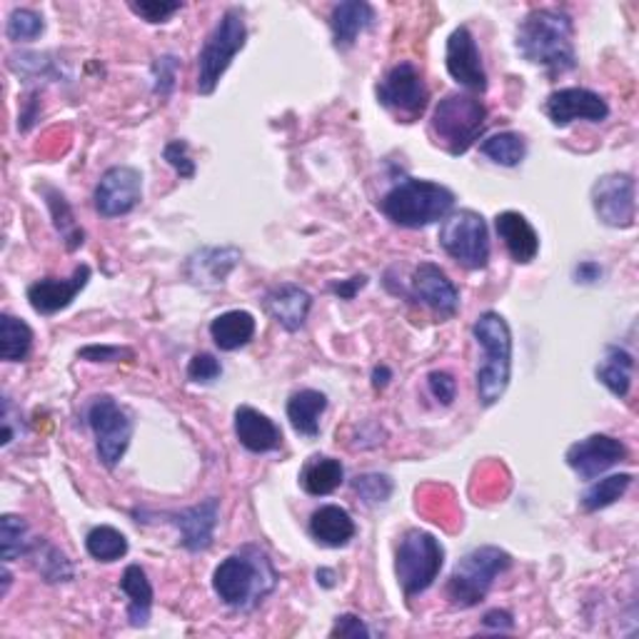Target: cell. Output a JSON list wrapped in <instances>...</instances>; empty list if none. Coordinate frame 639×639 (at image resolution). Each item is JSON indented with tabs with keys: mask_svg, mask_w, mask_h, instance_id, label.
I'll list each match as a JSON object with an SVG mask.
<instances>
[{
	"mask_svg": "<svg viewBox=\"0 0 639 639\" xmlns=\"http://www.w3.org/2000/svg\"><path fill=\"white\" fill-rule=\"evenodd\" d=\"M178 58L163 56L153 63V91L161 98H168L175 87V78H178Z\"/></svg>",
	"mask_w": 639,
	"mask_h": 639,
	"instance_id": "cell-40",
	"label": "cell"
},
{
	"mask_svg": "<svg viewBox=\"0 0 639 639\" xmlns=\"http://www.w3.org/2000/svg\"><path fill=\"white\" fill-rule=\"evenodd\" d=\"M545 116L555 128H567L575 120L602 122L610 118V105L588 87H559L545 100Z\"/></svg>",
	"mask_w": 639,
	"mask_h": 639,
	"instance_id": "cell-15",
	"label": "cell"
},
{
	"mask_svg": "<svg viewBox=\"0 0 639 639\" xmlns=\"http://www.w3.org/2000/svg\"><path fill=\"white\" fill-rule=\"evenodd\" d=\"M372 632L367 629V625L363 623L357 615H340L335 619V627L330 629V637H353V639H360V637H370Z\"/></svg>",
	"mask_w": 639,
	"mask_h": 639,
	"instance_id": "cell-46",
	"label": "cell"
},
{
	"mask_svg": "<svg viewBox=\"0 0 639 639\" xmlns=\"http://www.w3.org/2000/svg\"><path fill=\"white\" fill-rule=\"evenodd\" d=\"M445 66L452 81H458L462 87H470L475 93L487 91V73L483 66V56H480L477 40L468 25L454 28L448 38V50H445Z\"/></svg>",
	"mask_w": 639,
	"mask_h": 639,
	"instance_id": "cell-16",
	"label": "cell"
},
{
	"mask_svg": "<svg viewBox=\"0 0 639 639\" xmlns=\"http://www.w3.org/2000/svg\"><path fill=\"white\" fill-rule=\"evenodd\" d=\"M8 588H11V572H8L3 567V594L8 592Z\"/></svg>",
	"mask_w": 639,
	"mask_h": 639,
	"instance_id": "cell-52",
	"label": "cell"
},
{
	"mask_svg": "<svg viewBox=\"0 0 639 639\" xmlns=\"http://www.w3.org/2000/svg\"><path fill=\"white\" fill-rule=\"evenodd\" d=\"M120 590L128 597V619L133 627H145L151 623L153 612V584L147 580L145 570L140 565L126 567L120 580Z\"/></svg>",
	"mask_w": 639,
	"mask_h": 639,
	"instance_id": "cell-27",
	"label": "cell"
},
{
	"mask_svg": "<svg viewBox=\"0 0 639 639\" xmlns=\"http://www.w3.org/2000/svg\"><path fill=\"white\" fill-rule=\"evenodd\" d=\"M629 485H632V475L629 472H623V475H610L602 477L600 483H594L588 487V493L580 497V505L584 512H597L605 510V507L615 505L619 497H623Z\"/></svg>",
	"mask_w": 639,
	"mask_h": 639,
	"instance_id": "cell-36",
	"label": "cell"
},
{
	"mask_svg": "<svg viewBox=\"0 0 639 639\" xmlns=\"http://www.w3.org/2000/svg\"><path fill=\"white\" fill-rule=\"evenodd\" d=\"M483 625L489 627V629H500V632H507V629L514 627V619H512L510 612L493 610V612H487V615H485Z\"/></svg>",
	"mask_w": 639,
	"mask_h": 639,
	"instance_id": "cell-49",
	"label": "cell"
},
{
	"mask_svg": "<svg viewBox=\"0 0 639 639\" xmlns=\"http://www.w3.org/2000/svg\"><path fill=\"white\" fill-rule=\"evenodd\" d=\"M235 437L252 454L275 452L283 445V430L268 415H262L260 410L250 405H240L235 410Z\"/></svg>",
	"mask_w": 639,
	"mask_h": 639,
	"instance_id": "cell-22",
	"label": "cell"
},
{
	"mask_svg": "<svg viewBox=\"0 0 639 639\" xmlns=\"http://www.w3.org/2000/svg\"><path fill=\"white\" fill-rule=\"evenodd\" d=\"M378 15H375V8L365 0H345V3H338L332 8L330 15V31H332V43L335 48L347 50L355 46V40L360 38L365 31H370Z\"/></svg>",
	"mask_w": 639,
	"mask_h": 639,
	"instance_id": "cell-24",
	"label": "cell"
},
{
	"mask_svg": "<svg viewBox=\"0 0 639 639\" xmlns=\"http://www.w3.org/2000/svg\"><path fill=\"white\" fill-rule=\"evenodd\" d=\"M262 308H265V312L280 328H285L287 332H297L305 326V320H308L312 297L305 287L285 283L270 287L265 297H262Z\"/></svg>",
	"mask_w": 639,
	"mask_h": 639,
	"instance_id": "cell-21",
	"label": "cell"
},
{
	"mask_svg": "<svg viewBox=\"0 0 639 639\" xmlns=\"http://www.w3.org/2000/svg\"><path fill=\"white\" fill-rule=\"evenodd\" d=\"M33 563L38 575L46 580L48 584H58V582H70L75 577L73 563H70L68 555L63 549H58L56 545H50L48 540L43 537H33L28 555H25Z\"/></svg>",
	"mask_w": 639,
	"mask_h": 639,
	"instance_id": "cell-31",
	"label": "cell"
},
{
	"mask_svg": "<svg viewBox=\"0 0 639 639\" xmlns=\"http://www.w3.org/2000/svg\"><path fill=\"white\" fill-rule=\"evenodd\" d=\"M78 357H83L87 363H120L133 360V350L118 345H87L78 350Z\"/></svg>",
	"mask_w": 639,
	"mask_h": 639,
	"instance_id": "cell-44",
	"label": "cell"
},
{
	"mask_svg": "<svg viewBox=\"0 0 639 639\" xmlns=\"http://www.w3.org/2000/svg\"><path fill=\"white\" fill-rule=\"evenodd\" d=\"M480 153L489 157L493 163L502 165V168H514V165H520L524 161V155H528V143H524V138L520 133L507 130V133H497L483 140V143H480Z\"/></svg>",
	"mask_w": 639,
	"mask_h": 639,
	"instance_id": "cell-35",
	"label": "cell"
},
{
	"mask_svg": "<svg viewBox=\"0 0 639 639\" xmlns=\"http://www.w3.org/2000/svg\"><path fill=\"white\" fill-rule=\"evenodd\" d=\"M510 567L512 557L500 547L485 545L472 549L454 565L450 580L445 584V594H448L454 607H477L487 597V592L493 590L497 577L510 570Z\"/></svg>",
	"mask_w": 639,
	"mask_h": 639,
	"instance_id": "cell-5",
	"label": "cell"
},
{
	"mask_svg": "<svg viewBox=\"0 0 639 639\" xmlns=\"http://www.w3.org/2000/svg\"><path fill=\"white\" fill-rule=\"evenodd\" d=\"M163 157L168 161L170 168L180 175V178H192L196 175V163L190 161L188 155V143L186 140H170L168 145H165Z\"/></svg>",
	"mask_w": 639,
	"mask_h": 639,
	"instance_id": "cell-43",
	"label": "cell"
},
{
	"mask_svg": "<svg viewBox=\"0 0 639 639\" xmlns=\"http://www.w3.org/2000/svg\"><path fill=\"white\" fill-rule=\"evenodd\" d=\"M87 280H91V268L87 265H78L75 273L68 280H58V277L35 280V283L28 287L31 308L40 315H56L60 310H66L68 305L75 300L78 293L87 285Z\"/></svg>",
	"mask_w": 639,
	"mask_h": 639,
	"instance_id": "cell-20",
	"label": "cell"
},
{
	"mask_svg": "<svg viewBox=\"0 0 639 639\" xmlns=\"http://www.w3.org/2000/svg\"><path fill=\"white\" fill-rule=\"evenodd\" d=\"M170 522L180 530V545L188 553H205L213 545V535L221 518V502L215 497H208L205 502L192 505L188 510L168 514Z\"/></svg>",
	"mask_w": 639,
	"mask_h": 639,
	"instance_id": "cell-19",
	"label": "cell"
},
{
	"mask_svg": "<svg viewBox=\"0 0 639 639\" xmlns=\"http://www.w3.org/2000/svg\"><path fill=\"white\" fill-rule=\"evenodd\" d=\"M242 260L240 248L235 245H221V248H200L186 260V275L192 285L215 291L223 287L227 275L238 268Z\"/></svg>",
	"mask_w": 639,
	"mask_h": 639,
	"instance_id": "cell-18",
	"label": "cell"
},
{
	"mask_svg": "<svg viewBox=\"0 0 639 639\" xmlns=\"http://www.w3.org/2000/svg\"><path fill=\"white\" fill-rule=\"evenodd\" d=\"M592 208L607 227H632L637 217V182L629 173H607L592 186Z\"/></svg>",
	"mask_w": 639,
	"mask_h": 639,
	"instance_id": "cell-12",
	"label": "cell"
},
{
	"mask_svg": "<svg viewBox=\"0 0 639 639\" xmlns=\"http://www.w3.org/2000/svg\"><path fill=\"white\" fill-rule=\"evenodd\" d=\"M602 273H605V270H602L600 262L582 260V262H577V265H575L572 277H575L577 285H594V283H600V280H602Z\"/></svg>",
	"mask_w": 639,
	"mask_h": 639,
	"instance_id": "cell-47",
	"label": "cell"
},
{
	"mask_svg": "<svg viewBox=\"0 0 639 639\" xmlns=\"http://www.w3.org/2000/svg\"><path fill=\"white\" fill-rule=\"evenodd\" d=\"M632 372L635 357L629 350L619 345H610L605 350V357H602L597 365V380L619 400H625L629 395V390H632Z\"/></svg>",
	"mask_w": 639,
	"mask_h": 639,
	"instance_id": "cell-29",
	"label": "cell"
},
{
	"mask_svg": "<svg viewBox=\"0 0 639 639\" xmlns=\"http://www.w3.org/2000/svg\"><path fill=\"white\" fill-rule=\"evenodd\" d=\"M440 245L458 265L483 270L489 262V233L485 217L475 210L450 213L440 225Z\"/></svg>",
	"mask_w": 639,
	"mask_h": 639,
	"instance_id": "cell-9",
	"label": "cell"
},
{
	"mask_svg": "<svg viewBox=\"0 0 639 639\" xmlns=\"http://www.w3.org/2000/svg\"><path fill=\"white\" fill-rule=\"evenodd\" d=\"M33 350V330L13 315H0V357L5 363H23Z\"/></svg>",
	"mask_w": 639,
	"mask_h": 639,
	"instance_id": "cell-32",
	"label": "cell"
},
{
	"mask_svg": "<svg viewBox=\"0 0 639 639\" xmlns=\"http://www.w3.org/2000/svg\"><path fill=\"white\" fill-rule=\"evenodd\" d=\"M427 388H430L433 398L445 407L452 405L454 395H458V382H454L452 375L445 372V370H435V372L427 375Z\"/></svg>",
	"mask_w": 639,
	"mask_h": 639,
	"instance_id": "cell-45",
	"label": "cell"
},
{
	"mask_svg": "<svg viewBox=\"0 0 639 639\" xmlns=\"http://www.w3.org/2000/svg\"><path fill=\"white\" fill-rule=\"evenodd\" d=\"M390 378H392V372L388 370V367H375V370H372V384H375V388H384V384L390 382Z\"/></svg>",
	"mask_w": 639,
	"mask_h": 639,
	"instance_id": "cell-50",
	"label": "cell"
},
{
	"mask_svg": "<svg viewBox=\"0 0 639 639\" xmlns=\"http://www.w3.org/2000/svg\"><path fill=\"white\" fill-rule=\"evenodd\" d=\"M410 283H413V291H410L413 300L430 308L440 318L448 320L460 310L458 287H454L448 273L440 265H435V262H419Z\"/></svg>",
	"mask_w": 639,
	"mask_h": 639,
	"instance_id": "cell-17",
	"label": "cell"
},
{
	"mask_svg": "<svg viewBox=\"0 0 639 639\" xmlns=\"http://www.w3.org/2000/svg\"><path fill=\"white\" fill-rule=\"evenodd\" d=\"M454 192L433 180L405 178L392 186L380 200V213L392 225L419 230L445 221L454 208Z\"/></svg>",
	"mask_w": 639,
	"mask_h": 639,
	"instance_id": "cell-3",
	"label": "cell"
},
{
	"mask_svg": "<svg viewBox=\"0 0 639 639\" xmlns=\"http://www.w3.org/2000/svg\"><path fill=\"white\" fill-rule=\"evenodd\" d=\"M223 375L221 360H215L210 353H198L188 365V380L196 384H210Z\"/></svg>",
	"mask_w": 639,
	"mask_h": 639,
	"instance_id": "cell-41",
	"label": "cell"
},
{
	"mask_svg": "<svg viewBox=\"0 0 639 639\" xmlns=\"http://www.w3.org/2000/svg\"><path fill=\"white\" fill-rule=\"evenodd\" d=\"M256 328L258 322L248 310H227L210 322V338L223 353H233L250 343Z\"/></svg>",
	"mask_w": 639,
	"mask_h": 639,
	"instance_id": "cell-26",
	"label": "cell"
},
{
	"mask_svg": "<svg viewBox=\"0 0 639 639\" xmlns=\"http://www.w3.org/2000/svg\"><path fill=\"white\" fill-rule=\"evenodd\" d=\"M277 580L280 575L265 549L245 545L215 567L213 590L223 605L250 612L277 588Z\"/></svg>",
	"mask_w": 639,
	"mask_h": 639,
	"instance_id": "cell-1",
	"label": "cell"
},
{
	"mask_svg": "<svg viewBox=\"0 0 639 639\" xmlns=\"http://www.w3.org/2000/svg\"><path fill=\"white\" fill-rule=\"evenodd\" d=\"M355 520L345 507L340 505H322L320 510L310 514V535L320 545L340 549L347 547L355 537Z\"/></svg>",
	"mask_w": 639,
	"mask_h": 639,
	"instance_id": "cell-25",
	"label": "cell"
},
{
	"mask_svg": "<svg viewBox=\"0 0 639 639\" xmlns=\"http://www.w3.org/2000/svg\"><path fill=\"white\" fill-rule=\"evenodd\" d=\"M495 230L518 265H530L540 256V235L522 213L505 210L495 217Z\"/></svg>",
	"mask_w": 639,
	"mask_h": 639,
	"instance_id": "cell-23",
	"label": "cell"
},
{
	"mask_svg": "<svg viewBox=\"0 0 639 639\" xmlns=\"http://www.w3.org/2000/svg\"><path fill=\"white\" fill-rule=\"evenodd\" d=\"M572 17L559 8H537L524 15L518 28V50L532 66L547 68L549 73H567L577 68L572 40Z\"/></svg>",
	"mask_w": 639,
	"mask_h": 639,
	"instance_id": "cell-2",
	"label": "cell"
},
{
	"mask_svg": "<svg viewBox=\"0 0 639 639\" xmlns=\"http://www.w3.org/2000/svg\"><path fill=\"white\" fill-rule=\"evenodd\" d=\"M180 8L182 3H165V0H140V3H130V11L143 17L145 23H168Z\"/></svg>",
	"mask_w": 639,
	"mask_h": 639,
	"instance_id": "cell-42",
	"label": "cell"
},
{
	"mask_svg": "<svg viewBox=\"0 0 639 639\" xmlns=\"http://www.w3.org/2000/svg\"><path fill=\"white\" fill-rule=\"evenodd\" d=\"M353 489L360 495L365 505H382L390 500L395 483L390 475H380V472H367V475H357L353 480Z\"/></svg>",
	"mask_w": 639,
	"mask_h": 639,
	"instance_id": "cell-39",
	"label": "cell"
},
{
	"mask_svg": "<svg viewBox=\"0 0 639 639\" xmlns=\"http://www.w3.org/2000/svg\"><path fill=\"white\" fill-rule=\"evenodd\" d=\"M248 43V25L240 8H227L215 23V28L203 43V50L198 56V93L213 95L225 70L230 68L235 56Z\"/></svg>",
	"mask_w": 639,
	"mask_h": 639,
	"instance_id": "cell-7",
	"label": "cell"
},
{
	"mask_svg": "<svg viewBox=\"0 0 639 639\" xmlns=\"http://www.w3.org/2000/svg\"><path fill=\"white\" fill-rule=\"evenodd\" d=\"M85 549L98 563H118L128 555V537L110 524H98L85 535Z\"/></svg>",
	"mask_w": 639,
	"mask_h": 639,
	"instance_id": "cell-34",
	"label": "cell"
},
{
	"mask_svg": "<svg viewBox=\"0 0 639 639\" xmlns=\"http://www.w3.org/2000/svg\"><path fill=\"white\" fill-rule=\"evenodd\" d=\"M332 580H335V572H330V570H318V582L326 584V588H332V584H335Z\"/></svg>",
	"mask_w": 639,
	"mask_h": 639,
	"instance_id": "cell-51",
	"label": "cell"
},
{
	"mask_svg": "<svg viewBox=\"0 0 639 639\" xmlns=\"http://www.w3.org/2000/svg\"><path fill=\"white\" fill-rule=\"evenodd\" d=\"M31 542L33 537L28 532V522L17 518V514H3V520H0V557H3V565L28 555Z\"/></svg>",
	"mask_w": 639,
	"mask_h": 639,
	"instance_id": "cell-37",
	"label": "cell"
},
{
	"mask_svg": "<svg viewBox=\"0 0 639 639\" xmlns=\"http://www.w3.org/2000/svg\"><path fill=\"white\" fill-rule=\"evenodd\" d=\"M477 345L485 350V363L477 370L480 405L493 407L505 398L512 378V332L500 312L487 310L472 326Z\"/></svg>",
	"mask_w": 639,
	"mask_h": 639,
	"instance_id": "cell-4",
	"label": "cell"
},
{
	"mask_svg": "<svg viewBox=\"0 0 639 639\" xmlns=\"http://www.w3.org/2000/svg\"><path fill=\"white\" fill-rule=\"evenodd\" d=\"M378 103L384 110L402 122H415L423 118V113L430 103V91L423 81V73L413 63H398L384 73L382 81L375 87Z\"/></svg>",
	"mask_w": 639,
	"mask_h": 639,
	"instance_id": "cell-11",
	"label": "cell"
},
{
	"mask_svg": "<svg viewBox=\"0 0 639 639\" xmlns=\"http://www.w3.org/2000/svg\"><path fill=\"white\" fill-rule=\"evenodd\" d=\"M445 565L442 542L425 530H407L400 540L395 557V575L405 597L427 592Z\"/></svg>",
	"mask_w": 639,
	"mask_h": 639,
	"instance_id": "cell-8",
	"label": "cell"
},
{
	"mask_svg": "<svg viewBox=\"0 0 639 639\" xmlns=\"http://www.w3.org/2000/svg\"><path fill=\"white\" fill-rule=\"evenodd\" d=\"M85 417L93 430L95 450H98L100 462L108 470L118 468L120 460L126 458L135 430L133 419L126 413V407H120L118 402L108 395H100L91 402Z\"/></svg>",
	"mask_w": 639,
	"mask_h": 639,
	"instance_id": "cell-10",
	"label": "cell"
},
{
	"mask_svg": "<svg viewBox=\"0 0 639 639\" xmlns=\"http://www.w3.org/2000/svg\"><path fill=\"white\" fill-rule=\"evenodd\" d=\"M38 190L43 192V196H46V203H48L50 215H52V225H56V230L60 233V238H63L66 248L68 250L81 248L85 233L81 230V227H78L73 210H70L63 192H58L56 188H50V186H43Z\"/></svg>",
	"mask_w": 639,
	"mask_h": 639,
	"instance_id": "cell-33",
	"label": "cell"
},
{
	"mask_svg": "<svg viewBox=\"0 0 639 639\" xmlns=\"http://www.w3.org/2000/svg\"><path fill=\"white\" fill-rule=\"evenodd\" d=\"M43 31H46V21H43L40 13L31 11V8H15V11L8 15L5 35L13 43H31L40 38Z\"/></svg>",
	"mask_w": 639,
	"mask_h": 639,
	"instance_id": "cell-38",
	"label": "cell"
},
{
	"mask_svg": "<svg viewBox=\"0 0 639 639\" xmlns=\"http://www.w3.org/2000/svg\"><path fill=\"white\" fill-rule=\"evenodd\" d=\"M345 483V468L343 462L335 458H326V454H315L300 472V485L312 497L332 495L335 489Z\"/></svg>",
	"mask_w": 639,
	"mask_h": 639,
	"instance_id": "cell-30",
	"label": "cell"
},
{
	"mask_svg": "<svg viewBox=\"0 0 639 639\" xmlns=\"http://www.w3.org/2000/svg\"><path fill=\"white\" fill-rule=\"evenodd\" d=\"M627 458V448L623 440L612 435H590L584 440L570 445L565 452V462L570 465L584 483L605 475L610 468L619 465Z\"/></svg>",
	"mask_w": 639,
	"mask_h": 639,
	"instance_id": "cell-14",
	"label": "cell"
},
{
	"mask_svg": "<svg viewBox=\"0 0 639 639\" xmlns=\"http://www.w3.org/2000/svg\"><path fill=\"white\" fill-rule=\"evenodd\" d=\"M328 398L320 390H300L287 400V419H291L293 430L303 437H318L320 435V415L326 413Z\"/></svg>",
	"mask_w": 639,
	"mask_h": 639,
	"instance_id": "cell-28",
	"label": "cell"
},
{
	"mask_svg": "<svg viewBox=\"0 0 639 639\" xmlns=\"http://www.w3.org/2000/svg\"><path fill=\"white\" fill-rule=\"evenodd\" d=\"M140 200H143V175L130 165H113L105 170L93 192L95 210L108 221L133 213Z\"/></svg>",
	"mask_w": 639,
	"mask_h": 639,
	"instance_id": "cell-13",
	"label": "cell"
},
{
	"mask_svg": "<svg viewBox=\"0 0 639 639\" xmlns=\"http://www.w3.org/2000/svg\"><path fill=\"white\" fill-rule=\"evenodd\" d=\"M487 126V108L475 95L450 93L435 105L430 133L450 155H465Z\"/></svg>",
	"mask_w": 639,
	"mask_h": 639,
	"instance_id": "cell-6",
	"label": "cell"
},
{
	"mask_svg": "<svg viewBox=\"0 0 639 639\" xmlns=\"http://www.w3.org/2000/svg\"><path fill=\"white\" fill-rule=\"evenodd\" d=\"M365 285H367V277L365 275H355V277L345 280V283L332 285V293L343 297V300H353V297L357 295V291H363Z\"/></svg>",
	"mask_w": 639,
	"mask_h": 639,
	"instance_id": "cell-48",
	"label": "cell"
}]
</instances>
